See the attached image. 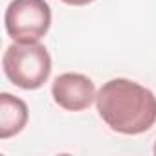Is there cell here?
<instances>
[{"label":"cell","mask_w":156,"mask_h":156,"mask_svg":"<svg viewBox=\"0 0 156 156\" xmlns=\"http://www.w3.org/2000/svg\"><path fill=\"white\" fill-rule=\"evenodd\" d=\"M2 68L15 87L22 90H37L51 73V57L39 42H15L4 53Z\"/></svg>","instance_id":"2"},{"label":"cell","mask_w":156,"mask_h":156,"mask_svg":"<svg viewBox=\"0 0 156 156\" xmlns=\"http://www.w3.org/2000/svg\"><path fill=\"white\" fill-rule=\"evenodd\" d=\"M51 96L53 101L70 112L87 110L96 101V87L83 73L66 72L57 75L51 83Z\"/></svg>","instance_id":"4"},{"label":"cell","mask_w":156,"mask_h":156,"mask_svg":"<svg viewBox=\"0 0 156 156\" xmlns=\"http://www.w3.org/2000/svg\"><path fill=\"white\" fill-rule=\"evenodd\" d=\"M28 123L26 103L8 92L0 94V140H8L19 134Z\"/></svg>","instance_id":"5"},{"label":"cell","mask_w":156,"mask_h":156,"mask_svg":"<svg viewBox=\"0 0 156 156\" xmlns=\"http://www.w3.org/2000/svg\"><path fill=\"white\" fill-rule=\"evenodd\" d=\"M61 2H64L68 6H87V4L94 2V0H61Z\"/></svg>","instance_id":"6"},{"label":"cell","mask_w":156,"mask_h":156,"mask_svg":"<svg viewBox=\"0 0 156 156\" xmlns=\"http://www.w3.org/2000/svg\"><path fill=\"white\" fill-rule=\"evenodd\" d=\"M154 154H156V143H154Z\"/></svg>","instance_id":"7"},{"label":"cell","mask_w":156,"mask_h":156,"mask_svg":"<svg viewBox=\"0 0 156 156\" xmlns=\"http://www.w3.org/2000/svg\"><path fill=\"white\" fill-rule=\"evenodd\" d=\"M4 24L15 42H39L50 30L51 9L46 0H13L6 9Z\"/></svg>","instance_id":"3"},{"label":"cell","mask_w":156,"mask_h":156,"mask_svg":"<svg viewBox=\"0 0 156 156\" xmlns=\"http://www.w3.org/2000/svg\"><path fill=\"white\" fill-rule=\"evenodd\" d=\"M96 107L101 119L119 134H143L156 123V96L125 77L110 79L99 88Z\"/></svg>","instance_id":"1"}]
</instances>
